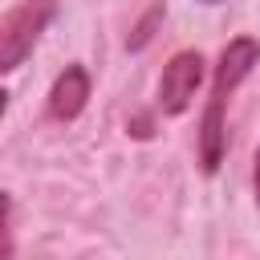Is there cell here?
<instances>
[{
  "label": "cell",
  "mask_w": 260,
  "mask_h": 260,
  "mask_svg": "<svg viewBox=\"0 0 260 260\" xmlns=\"http://www.w3.org/2000/svg\"><path fill=\"white\" fill-rule=\"evenodd\" d=\"M158 16H162V4H154V8H150V16H146V20L138 24V37L130 41V49H142V45H146V37H150V24H154Z\"/></svg>",
  "instance_id": "obj_5"
},
{
  "label": "cell",
  "mask_w": 260,
  "mask_h": 260,
  "mask_svg": "<svg viewBox=\"0 0 260 260\" xmlns=\"http://www.w3.org/2000/svg\"><path fill=\"white\" fill-rule=\"evenodd\" d=\"M199 85H203V53L199 49L175 53L162 69V81H158V110L162 114H187Z\"/></svg>",
  "instance_id": "obj_3"
},
{
  "label": "cell",
  "mask_w": 260,
  "mask_h": 260,
  "mask_svg": "<svg viewBox=\"0 0 260 260\" xmlns=\"http://www.w3.org/2000/svg\"><path fill=\"white\" fill-rule=\"evenodd\" d=\"M199 4H219V0H199Z\"/></svg>",
  "instance_id": "obj_7"
},
{
  "label": "cell",
  "mask_w": 260,
  "mask_h": 260,
  "mask_svg": "<svg viewBox=\"0 0 260 260\" xmlns=\"http://www.w3.org/2000/svg\"><path fill=\"white\" fill-rule=\"evenodd\" d=\"M260 65V45L252 37H236L223 45L219 53V65H215V81H211V98H207V110H203V122H199V162L207 175L219 171L223 162V150H228V102L236 93V85Z\"/></svg>",
  "instance_id": "obj_1"
},
{
  "label": "cell",
  "mask_w": 260,
  "mask_h": 260,
  "mask_svg": "<svg viewBox=\"0 0 260 260\" xmlns=\"http://www.w3.org/2000/svg\"><path fill=\"white\" fill-rule=\"evenodd\" d=\"M53 12H57V0H24L0 20V69L4 73L20 69V61L32 53Z\"/></svg>",
  "instance_id": "obj_2"
},
{
  "label": "cell",
  "mask_w": 260,
  "mask_h": 260,
  "mask_svg": "<svg viewBox=\"0 0 260 260\" xmlns=\"http://www.w3.org/2000/svg\"><path fill=\"white\" fill-rule=\"evenodd\" d=\"M89 102V73L81 65H65L49 89V114L57 122H73Z\"/></svg>",
  "instance_id": "obj_4"
},
{
  "label": "cell",
  "mask_w": 260,
  "mask_h": 260,
  "mask_svg": "<svg viewBox=\"0 0 260 260\" xmlns=\"http://www.w3.org/2000/svg\"><path fill=\"white\" fill-rule=\"evenodd\" d=\"M252 187H256V203H260V150H256V162H252Z\"/></svg>",
  "instance_id": "obj_6"
}]
</instances>
